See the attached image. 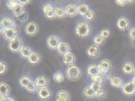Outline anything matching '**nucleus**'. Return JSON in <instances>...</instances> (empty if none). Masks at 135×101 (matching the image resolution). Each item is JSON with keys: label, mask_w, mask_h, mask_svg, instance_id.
I'll list each match as a JSON object with an SVG mask.
<instances>
[{"label": "nucleus", "mask_w": 135, "mask_h": 101, "mask_svg": "<svg viewBox=\"0 0 135 101\" xmlns=\"http://www.w3.org/2000/svg\"><path fill=\"white\" fill-rule=\"evenodd\" d=\"M53 78L56 83H60L63 82L64 80V75L62 72L57 70L54 73Z\"/></svg>", "instance_id": "nucleus-25"}, {"label": "nucleus", "mask_w": 135, "mask_h": 101, "mask_svg": "<svg viewBox=\"0 0 135 101\" xmlns=\"http://www.w3.org/2000/svg\"><path fill=\"white\" fill-rule=\"evenodd\" d=\"M32 81L31 79L27 76H23L19 80L20 85L25 88H26L30 84Z\"/></svg>", "instance_id": "nucleus-29"}, {"label": "nucleus", "mask_w": 135, "mask_h": 101, "mask_svg": "<svg viewBox=\"0 0 135 101\" xmlns=\"http://www.w3.org/2000/svg\"><path fill=\"white\" fill-rule=\"evenodd\" d=\"M41 57L37 52H33L28 58L29 62L32 64H37L41 61Z\"/></svg>", "instance_id": "nucleus-21"}, {"label": "nucleus", "mask_w": 135, "mask_h": 101, "mask_svg": "<svg viewBox=\"0 0 135 101\" xmlns=\"http://www.w3.org/2000/svg\"><path fill=\"white\" fill-rule=\"evenodd\" d=\"M100 35L104 39L109 38L110 35V31L108 28H104L100 32Z\"/></svg>", "instance_id": "nucleus-38"}, {"label": "nucleus", "mask_w": 135, "mask_h": 101, "mask_svg": "<svg viewBox=\"0 0 135 101\" xmlns=\"http://www.w3.org/2000/svg\"><path fill=\"white\" fill-rule=\"evenodd\" d=\"M23 41L20 37L17 36L12 41L9 42L8 47L10 50L14 53H18L24 46Z\"/></svg>", "instance_id": "nucleus-3"}, {"label": "nucleus", "mask_w": 135, "mask_h": 101, "mask_svg": "<svg viewBox=\"0 0 135 101\" xmlns=\"http://www.w3.org/2000/svg\"><path fill=\"white\" fill-rule=\"evenodd\" d=\"M70 47L68 44L64 42H61L57 49L58 53L61 55L65 56L70 53Z\"/></svg>", "instance_id": "nucleus-17"}, {"label": "nucleus", "mask_w": 135, "mask_h": 101, "mask_svg": "<svg viewBox=\"0 0 135 101\" xmlns=\"http://www.w3.org/2000/svg\"><path fill=\"white\" fill-rule=\"evenodd\" d=\"M5 101H15V100L12 97L8 96Z\"/></svg>", "instance_id": "nucleus-45"}, {"label": "nucleus", "mask_w": 135, "mask_h": 101, "mask_svg": "<svg viewBox=\"0 0 135 101\" xmlns=\"http://www.w3.org/2000/svg\"><path fill=\"white\" fill-rule=\"evenodd\" d=\"M17 18H19V19L22 22H25L28 19V15L26 12H25L22 15Z\"/></svg>", "instance_id": "nucleus-42"}, {"label": "nucleus", "mask_w": 135, "mask_h": 101, "mask_svg": "<svg viewBox=\"0 0 135 101\" xmlns=\"http://www.w3.org/2000/svg\"><path fill=\"white\" fill-rule=\"evenodd\" d=\"M10 92V88L9 85L4 82H1L0 84V94L8 96Z\"/></svg>", "instance_id": "nucleus-28"}, {"label": "nucleus", "mask_w": 135, "mask_h": 101, "mask_svg": "<svg viewBox=\"0 0 135 101\" xmlns=\"http://www.w3.org/2000/svg\"><path fill=\"white\" fill-rule=\"evenodd\" d=\"M135 69L134 65L129 62H125L122 67V72L126 75H131L134 73Z\"/></svg>", "instance_id": "nucleus-14"}, {"label": "nucleus", "mask_w": 135, "mask_h": 101, "mask_svg": "<svg viewBox=\"0 0 135 101\" xmlns=\"http://www.w3.org/2000/svg\"><path fill=\"white\" fill-rule=\"evenodd\" d=\"M89 6L85 4H81L77 6L78 13L84 17L90 10Z\"/></svg>", "instance_id": "nucleus-26"}, {"label": "nucleus", "mask_w": 135, "mask_h": 101, "mask_svg": "<svg viewBox=\"0 0 135 101\" xmlns=\"http://www.w3.org/2000/svg\"><path fill=\"white\" fill-rule=\"evenodd\" d=\"M97 65L99 74L103 76L106 75L112 68L111 62L107 59L102 60Z\"/></svg>", "instance_id": "nucleus-4"}, {"label": "nucleus", "mask_w": 135, "mask_h": 101, "mask_svg": "<svg viewBox=\"0 0 135 101\" xmlns=\"http://www.w3.org/2000/svg\"><path fill=\"white\" fill-rule=\"evenodd\" d=\"M83 94L88 98H93L96 97V93L92 90L90 86L86 87L84 89Z\"/></svg>", "instance_id": "nucleus-24"}, {"label": "nucleus", "mask_w": 135, "mask_h": 101, "mask_svg": "<svg viewBox=\"0 0 135 101\" xmlns=\"http://www.w3.org/2000/svg\"><path fill=\"white\" fill-rule=\"evenodd\" d=\"M115 3L119 6H124L128 4V0H116L115 1Z\"/></svg>", "instance_id": "nucleus-41"}, {"label": "nucleus", "mask_w": 135, "mask_h": 101, "mask_svg": "<svg viewBox=\"0 0 135 101\" xmlns=\"http://www.w3.org/2000/svg\"><path fill=\"white\" fill-rule=\"evenodd\" d=\"M39 27L37 23L33 21H30L27 24L25 27L26 34L30 36L35 35L38 31Z\"/></svg>", "instance_id": "nucleus-7"}, {"label": "nucleus", "mask_w": 135, "mask_h": 101, "mask_svg": "<svg viewBox=\"0 0 135 101\" xmlns=\"http://www.w3.org/2000/svg\"><path fill=\"white\" fill-rule=\"evenodd\" d=\"M86 53L88 57L92 58L98 57L100 54V50L98 46L91 45L88 46L86 50Z\"/></svg>", "instance_id": "nucleus-8"}, {"label": "nucleus", "mask_w": 135, "mask_h": 101, "mask_svg": "<svg viewBox=\"0 0 135 101\" xmlns=\"http://www.w3.org/2000/svg\"><path fill=\"white\" fill-rule=\"evenodd\" d=\"M128 35L131 39L135 38V27H133L129 29Z\"/></svg>", "instance_id": "nucleus-40"}, {"label": "nucleus", "mask_w": 135, "mask_h": 101, "mask_svg": "<svg viewBox=\"0 0 135 101\" xmlns=\"http://www.w3.org/2000/svg\"><path fill=\"white\" fill-rule=\"evenodd\" d=\"M131 83H132L133 85L135 87V76L133 77L132 81H131Z\"/></svg>", "instance_id": "nucleus-47"}, {"label": "nucleus", "mask_w": 135, "mask_h": 101, "mask_svg": "<svg viewBox=\"0 0 135 101\" xmlns=\"http://www.w3.org/2000/svg\"><path fill=\"white\" fill-rule=\"evenodd\" d=\"M13 15L18 17L25 12V9L23 6L18 4L12 9Z\"/></svg>", "instance_id": "nucleus-27"}, {"label": "nucleus", "mask_w": 135, "mask_h": 101, "mask_svg": "<svg viewBox=\"0 0 135 101\" xmlns=\"http://www.w3.org/2000/svg\"><path fill=\"white\" fill-rule=\"evenodd\" d=\"M38 89H39V88L36 84L35 81H33V80L31 81V83L26 88V89L28 92H31V93H34V92H37Z\"/></svg>", "instance_id": "nucleus-32"}, {"label": "nucleus", "mask_w": 135, "mask_h": 101, "mask_svg": "<svg viewBox=\"0 0 135 101\" xmlns=\"http://www.w3.org/2000/svg\"><path fill=\"white\" fill-rule=\"evenodd\" d=\"M134 75H135V71H134Z\"/></svg>", "instance_id": "nucleus-48"}, {"label": "nucleus", "mask_w": 135, "mask_h": 101, "mask_svg": "<svg viewBox=\"0 0 135 101\" xmlns=\"http://www.w3.org/2000/svg\"><path fill=\"white\" fill-rule=\"evenodd\" d=\"M117 26L118 29L124 31L128 28L129 26V21L125 17H121L117 21Z\"/></svg>", "instance_id": "nucleus-11"}, {"label": "nucleus", "mask_w": 135, "mask_h": 101, "mask_svg": "<svg viewBox=\"0 0 135 101\" xmlns=\"http://www.w3.org/2000/svg\"><path fill=\"white\" fill-rule=\"evenodd\" d=\"M131 44L132 46L135 48V38L131 39Z\"/></svg>", "instance_id": "nucleus-46"}, {"label": "nucleus", "mask_w": 135, "mask_h": 101, "mask_svg": "<svg viewBox=\"0 0 135 101\" xmlns=\"http://www.w3.org/2000/svg\"><path fill=\"white\" fill-rule=\"evenodd\" d=\"M76 58L75 55L71 53H69L64 56L63 63L67 65L73 64L75 62Z\"/></svg>", "instance_id": "nucleus-19"}, {"label": "nucleus", "mask_w": 135, "mask_h": 101, "mask_svg": "<svg viewBox=\"0 0 135 101\" xmlns=\"http://www.w3.org/2000/svg\"><path fill=\"white\" fill-rule=\"evenodd\" d=\"M18 31L16 28L15 27L12 29L6 30L3 35L6 40L11 42L15 38L18 36Z\"/></svg>", "instance_id": "nucleus-12"}, {"label": "nucleus", "mask_w": 135, "mask_h": 101, "mask_svg": "<svg viewBox=\"0 0 135 101\" xmlns=\"http://www.w3.org/2000/svg\"><path fill=\"white\" fill-rule=\"evenodd\" d=\"M7 97L4 95L0 94V101H5Z\"/></svg>", "instance_id": "nucleus-44"}, {"label": "nucleus", "mask_w": 135, "mask_h": 101, "mask_svg": "<svg viewBox=\"0 0 135 101\" xmlns=\"http://www.w3.org/2000/svg\"><path fill=\"white\" fill-rule=\"evenodd\" d=\"M104 39L102 37V36L99 34H97L93 38V42L95 45L97 46H101L104 42Z\"/></svg>", "instance_id": "nucleus-33"}, {"label": "nucleus", "mask_w": 135, "mask_h": 101, "mask_svg": "<svg viewBox=\"0 0 135 101\" xmlns=\"http://www.w3.org/2000/svg\"><path fill=\"white\" fill-rule=\"evenodd\" d=\"M33 52V51L30 47L27 46H24L20 53L22 57L28 59Z\"/></svg>", "instance_id": "nucleus-23"}, {"label": "nucleus", "mask_w": 135, "mask_h": 101, "mask_svg": "<svg viewBox=\"0 0 135 101\" xmlns=\"http://www.w3.org/2000/svg\"><path fill=\"white\" fill-rule=\"evenodd\" d=\"M87 73L89 76L91 77L99 74L98 69V65L95 64L90 65L87 69Z\"/></svg>", "instance_id": "nucleus-22"}, {"label": "nucleus", "mask_w": 135, "mask_h": 101, "mask_svg": "<svg viewBox=\"0 0 135 101\" xmlns=\"http://www.w3.org/2000/svg\"><path fill=\"white\" fill-rule=\"evenodd\" d=\"M102 85L96 83H92L90 85V87L94 92L97 93L102 89Z\"/></svg>", "instance_id": "nucleus-39"}, {"label": "nucleus", "mask_w": 135, "mask_h": 101, "mask_svg": "<svg viewBox=\"0 0 135 101\" xmlns=\"http://www.w3.org/2000/svg\"><path fill=\"white\" fill-rule=\"evenodd\" d=\"M7 6L10 9H12L17 5L19 4L18 1L8 0L6 2Z\"/></svg>", "instance_id": "nucleus-35"}, {"label": "nucleus", "mask_w": 135, "mask_h": 101, "mask_svg": "<svg viewBox=\"0 0 135 101\" xmlns=\"http://www.w3.org/2000/svg\"><path fill=\"white\" fill-rule=\"evenodd\" d=\"M122 93L128 96H132L135 94V87L131 82H127L124 84L121 88Z\"/></svg>", "instance_id": "nucleus-10"}, {"label": "nucleus", "mask_w": 135, "mask_h": 101, "mask_svg": "<svg viewBox=\"0 0 135 101\" xmlns=\"http://www.w3.org/2000/svg\"><path fill=\"white\" fill-rule=\"evenodd\" d=\"M106 92L104 89H101L96 93V97L99 99H104L106 97Z\"/></svg>", "instance_id": "nucleus-36"}, {"label": "nucleus", "mask_w": 135, "mask_h": 101, "mask_svg": "<svg viewBox=\"0 0 135 101\" xmlns=\"http://www.w3.org/2000/svg\"><path fill=\"white\" fill-rule=\"evenodd\" d=\"M35 82L38 88L46 87L49 83L48 79L45 76L41 75L35 79Z\"/></svg>", "instance_id": "nucleus-18"}, {"label": "nucleus", "mask_w": 135, "mask_h": 101, "mask_svg": "<svg viewBox=\"0 0 135 101\" xmlns=\"http://www.w3.org/2000/svg\"><path fill=\"white\" fill-rule=\"evenodd\" d=\"M42 10L47 19H52L56 17L55 8L50 3H45L42 6Z\"/></svg>", "instance_id": "nucleus-6"}, {"label": "nucleus", "mask_w": 135, "mask_h": 101, "mask_svg": "<svg viewBox=\"0 0 135 101\" xmlns=\"http://www.w3.org/2000/svg\"><path fill=\"white\" fill-rule=\"evenodd\" d=\"M91 79L92 83H96L101 85H102L104 82V77L100 74H98L91 77Z\"/></svg>", "instance_id": "nucleus-30"}, {"label": "nucleus", "mask_w": 135, "mask_h": 101, "mask_svg": "<svg viewBox=\"0 0 135 101\" xmlns=\"http://www.w3.org/2000/svg\"><path fill=\"white\" fill-rule=\"evenodd\" d=\"M66 77L68 79L76 81L80 78L82 75L81 69L76 65H69L65 71Z\"/></svg>", "instance_id": "nucleus-1"}, {"label": "nucleus", "mask_w": 135, "mask_h": 101, "mask_svg": "<svg viewBox=\"0 0 135 101\" xmlns=\"http://www.w3.org/2000/svg\"><path fill=\"white\" fill-rule=\"evenodd\" d=\"M18 2L19 4L21 5L24 6L26 5L27 4H29L30 2H31V1H18Z\"/></svg>", "instance_id": "nucleus-43"}, {"label": "nucleus", "mask_w": 135, "mask_h": 101, "mask_svg": "<svg viewBox=\"0 0 135 101\" xmlns=\"http://www.w3.org/2000/svg\"><path fill=\"white\" fill-rule=\"evenodd\" d=\"M70 98V94L68 91L61 90L57 93L56 101H69Z\"/></svg>", "instance_id": "nucleus-15"}, {"label": "nucleus", "mask_w": 135, "mask_h": 101, "mask_svg": "<svg viewBox=\"0 0 135 101\" xmlns=\"http://www.w3.org/2000/svg\"></svg>", "instance_id": "nucleus-49"}, {"label": "nucleus", "mask_w": 135, "mask_h": 101, "mask_svg": "<svg viewBox=\"0 0 135 101\" xmlns=\"http://www.w3.org/2000/svg\"><path fill=\"white\" fill-rule=\"evenodd\" d=\"M7 64L3 61L0 62V74L1 75L7 72Z\"/></svg>", "instance_id": "nucleus-37"}, {"label": "nucleus", "mask_w": 135, "mask_h": 101, "mask_svg": "<svg viewBox=\"0 0 135 101\" xmlns=\"http://www.w3.org/2000/svg\"><path fill=\"white\" fill-rule=\"evenodd\" d=\"M55 15L56 17L59 19L64 18L67 15L65 9L60 7L55 8Z\"/></svg>", "instance_id": "nucleus-31"}, {"label": "nucleus", "mask_w": 135, "mask_h": 101, "mask_svg": "<svg viewBox=\"0 0 135 101\" xmlns=\"http://www.w3.org/2000/svg\"><path fill=\"white\" fill-rule=\"evenodd\" d=\"M0 27L3 28L5 31H6L16 27V25L15 21L12 18L6 17L1 21Z\"/></svg>", "instance_id": "nucleus-9"}, {"label": "nucleus", "mask_w": 135, "mask_h": 101, "mask_svg": "<svg viewBox=\"0 0 135 101\" xmlns=\"http://www.w3.org/2000/svg\"><path fill=\"white\" fill-rule=\"evenodd\" d=\"M65 12L67 16L74 17L78 13L77 6L74 4H70L65 6Z\"/></svg>", "instance_id": "nucleus-16"}, {"label": "nucleus", "mask_w": 135, "mask_h": 101, "mask_svg": "<svg viewBox=\"0 0 135 101\" xmlns=\"http://www.w3.org/2000/svg\"><path fill=\"white\" fill-rule=\"evenodd\" d=\"M109 80L111 85L115 87L121 88L124 84L123 80L118 77L113 76Z\"/></svg>", "instance_id": "nucleus-20"}, {"label": "nucleus", "mask_w": 135, "mask_h": 101, "mask_svg": "<svg viewBox=\"0 0 135 101\" xmlns=\"http://www.w3.org/2000/svg\"><path fill=\"white\" fill-rule=\"evenodd\" d=\"M75 34L80 38H86L90 35L91 27L87 22L81 21L79 22L75 28Z\"/></svg>", "instance_id": "nucleus-2"}, {"label": "nucleus", "mask_w": 135, "mask_h": 101, "mask_svg": "<svg viewBox=\"0 0 135 101\" xmlns=\"http://www.w3.org/2000/svg\"><path fill=\"white\" fill-rule=\"evenodd\" d=\"M95 14L93 10L90 9L86 14L84 16V18L88 21H91L94 19Z\"/></svg>", "instance_id": "nucleus-34"}, {"label": "nucleus", "mask_w": 135, "mask_h": 101, "mask_svg": "<svg viewBox=\"0 0 135 101\" xmlns=\"http://www.w3.org/2000/svg\"><path fill=\"white\" fill-rule=\"evenodd\" d=\"M61 43L60 38L56 35L50 36L46 39L47 46L52 50L57 49Z\"/></svg>", "instance_id": "nucleus-5"}, {"label": "nucleus", "mask_w": 135, "mask_h": 101, "mask_svg": "<svg viewBox=\"0 0 135 101\" xmlns=\"http://www.w3.org/2000/svg\"><path fill=\"white\" fill-rule=\"evenodd\" d=\"M37 92L38 96L41 99H48L52 95L51 90L47 87L39 88Z\"/></svg>", "instance_id": "nucleus-13"}]
</instances>
